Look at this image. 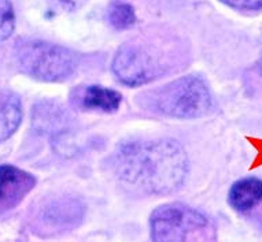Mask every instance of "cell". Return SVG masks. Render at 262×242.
<instances>
[{
    "instance_id": "6da1fadb",
    "label": "cell",
    "mask_w": 262,
    "mask_h": 242,
    "mask_svg": "<svg viewBox=\"0 0 262 242\" xmlns=\"http://www.w3.org/2000/svg\"><path fill=\"white\" fill-rule=\"evenodd\" d=\"M113 163L122 182L148 195L173 193L188 174L184 148L169 138L124 142L114 153Z\"/></svg>"
},
{
    "instance_id": "7a4b0ae2",
    "label": "cell",
    "mask_w": 262,
    "mask_h": 242,
    "mask_svg": "<svg viewBox=\"0 0 262 242\" xmlns=\"http://www.w3.org/2000/svg\"><path fill=\"white\" fill-rule=\"evenodd\" d=\"M159 114L179 119L199 118L209 112L211 96L205 81L188 76L154 90L148 99Z\"/></svg>"
},
{
    "instance_id": "3957f363",
    "label": "cell",
    "mask_w": 262,
    "mask_h": 242,
    "mask_svg": "<svg viewBox=\"0 0 262 242\" xmlns=\"http://www.w3.org/2000/svg\"><path fill=\"white\" fill-rule=\"evenodd\" d=\"M17 60L22 71L46 82L66 80L76 70V59L69 50L41 40L21 41Z\"/></svg>"
},
{
    "instance_id": "277c9868",
    "label": "cell",
    "mask_w": 262,
    "mask_h": 242,
    "mask_svg": "<svg viewBox=\"0 0 262 242\" xmlns=\"http://www.w3.org/2000/svg\"><path fill=\"white\" fill-rule=\"evenodd\" d=\"M202 213L184 204H166L152 212L150 219L154 242H185L187 234L207 226Z\"/></svg>"
},
{
    "instance_id": "5b68a950",
    "label": "cell",
    "mask_w": 262,
    "mask_h": 242,
    "mask_svg": "<svg viewBox=\"0 0 262 242\" xmlns=\"http://www.w3.org/2000/svg\"><path fill=\"white\" fill-rule=\"evenodd\" d=\"M113 72L128 86H142L158 78L162 64L151 52L138 44H125L118 50L112 64Z\"/></svg>"
},
{
    "instance_id": "8992f818",
    "label": "cell",
    "mask_w": 262,
    "mask_h": 242,
    "mask_svg": "<svg viewBox=\"0 0 262 242\" xmlns=\"http://www.w3.org/2000/svg\"><path fill=\"white\" fill-rule=\"evenodd\" d=\"M36 185V178L15 166H0V207L9 209L21 203Z\"/></svg>"
},
{
    "instance_id": "52a82bcc",
    "label": "cell",
    "mask_w": 262,
    "mask_h": 242,
    "mask_svg": "<svg viewBox=\"0 0 262 242\" xmlns=\"http://www.w3.org/2000/svg\"><path fill=\"white\" fill-rule=\"evenodd\" d=\"M84 216V205L77 199H60L48 205L43 221L54 230H68L77 226Z\"/></svg>"
},
{
    "instance_id": "ba28073f",
    "label": "cell",
    "mask_w": 262,
    "mask_h": 242,
    "mask_svg": "<svg viewBox=\"0 0 262 242\" xmlns=\"http://www.w3.org/2000/svg\"><path fill=\"white\" fill-rule=\"evenodd\" d=\"M262 203V181L245 178L233 183L229 191V204L242 213L250 212Z\"/></svg>"
},
{
    "instance_id": "9c48e42d",
    "label": "cell",
    "mask_w": 262,
    "mask_h": 242,
    "mask_svg": "<svg viewBox=\"0 0 262 242\" xmlns=\"http://www.w3.org/2000/svg\"><path fill=\"white\" fill-rule=\"evenodd\" d=\"M22 120V106L17 94L0 90V142L17 132Z\"/></svg>"
},
{
    "instance_id": "30bf717a",
    "label": "cell",
    "mask_w": 262,
    "mask_h": 242,
    "mask_svg": "<svg viewBox=\"0 0 262 242\" xmlns=\"http://www.w3.org/2000/svg\"><path fill=\"white\" fill-rule=\"evenodd\" d=\"M122 96L117 90L103 88V86H90L82 96V106L88 110L114 112L120 108Z\"/></svg>"
},
{
    "instance_id": "8fae6325",
    "label": "cell",
    "mask_w": 262,
    "mask_h": 242,
    "mask_svg": "<svg viewBox=\"0 0 262 242\" xmlns=\"http://www.w3.org/2000/svg\"><path fill=\"white\" fill-rule=\"evenodd\" d=\"M33 124L40 132L59 136L60 128L66 124V114L55 104H40L36 107Z\"/></svg>"
},
{
    "instance_id": "7c38bea8",
    "label": "cell",
    "mask_w": 262,
    "mask_h": 242,
    "mask_svg": "<svg viewBox=\"0 0 262 242\" xmlns=\"http://www.w3.org/2000/svg\"><path fill=\"white\" fill-rule=\"evenodd\" d=\"M108 19L116 29H129L136 22V14L132 6L126 2H114L108 9Z\"/></svg>"
},
{
    "instance_id": "4fadbf2b",
    "label": "cell",
    "mask_w": 262,
    "mask_h": 242,
    "mask_svg": "<svg viewBox=\"0 0 262 242\" xmlns=\"http://www.w3.org/2000/svg\"><path fill=\"white\" fill-rule=\"evenodd\" d=\"M15 28V15L11 0H0V41L7 40Z\"/></svg>"
},
{
    "instance_id": "5bb4252c",
    "label": "cell",
    "mask_w": 262,
    "mask_h": 242,
    "mask_svg": "<svg viewBox=\"0 0 262 242\" xmlns=\"http://www.w3.org/2000/svg\"><path fill=\"white\" fill-rule=\"evenodd\" d=\"M224 5L241 11H258L262 10V0H220Z\"/></svg>"
},
{
    "instance_id": "9a60e30c",
    "label": "cell",
    "mask_w": 262,
    "mask_h": 242,
    "mask_svg": "<svg viewBox=\"0 0 262 242\" xmlns=\"http://www.w3.org/2000/svg\"><path fill=\"white\" fill-rule=\"evenodd\" d=\"M246 140L249 141L250 144L257 149V156H255L254 161L251 163V167H250L253 170V168H257V167L262 166V140L254 138V137H246Z\"/></svg>"
},
{
    "instance_id": "2e32d148",
    "label": "cell",
    "mask_w": 262,
    "mask_h": 242,
    "mask_svg": "<svg viewBox=\"0 0 262 242\" xmlns=\"http://www.w3.org/2000/svg\"><path fill=\"white\" fill-rule=\"evenodd\" d=\"M64 10H76L84 0H56Z\"/></svg>"
}]
</instances>
